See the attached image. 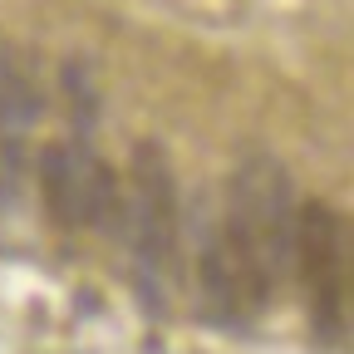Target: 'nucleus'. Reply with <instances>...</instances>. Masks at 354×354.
<instances>
[{
    "label": "nucleus",
    "mask_w": 354,
    "mask_h": 354,
    "mask_svg": "<svg viewBox=\"0 0 354 354\" xmlns=\"http://www.w3.org/2000/svg\"><path fill=\"white\" fill-rule=\"evenodd\" d=\"M295 212L300 207H295L290 172L276 158L256 153L232 172L221 236H227V251L236 261L251 310L271 305V295L281 290L290 261H295Z\"/></svg>",
    "instance_id": "f257e3e1"
},
{
    "label": "nucleus",
    "mask_w": 354,
    "mask_h": 354,
    "mask_svg": "<svg viewBox=\"0 0 354 354\" xmlns=\"http://www.w3.org/2000/svg\"><path fill=\"white\" fill-rule=\"evenodd\" d=\"M128 246H133V276L138 300L162 315V290L177 261V177L162 143L133 148V197H128Z\"/></svg>",
    "instance_id": "f03ea898"
},
{
    "label": "nucleus",
    "mask_w": 354,
    "mask_h": 354,
    "mask_svg": "<svg viewBox=\"0 0 354 354\" xmlns=\"http://www.w3.org/2000/svg\"><path fill=\"white\" fill-rule=\"evenodd\" d=\"M88 162L94 148L84 138H64L50 143L39 153V192H44V212H50L55 227L74 232L84 227V192H88Z\"/></svg>",
    "instance_id": "39448f33"
},
{
    "label": "nucleus",
    "mask_w": 354,
    "mask_h": 354,
    "mask_svg": "<svg viewBox=\"0 0 354 354\" xmlns=\"http://www.w3.org/2000/svg\"><path fill=\"white\" fill-rule=\"evenodd\" d=\"M295 256L310 325H315L320 344H335L344 335V232L325 202H305L295 212Z\"/></svg>",
    "instance_id": "7ed1b4c3"
},
{
    "label": "nucleus",
    "mask_w": 354,
    "mask_h": 354,
    "mask_svg": "<svg viewBox=\"0 0 354 354\" xmlns=\"http://www.w3.org/2000/svg\"><path fill=\"white\" fill-rule=\"evenodd\" d=\"M64 99H69V118H74V138L88 143V133H94V118H99V88H94V74H88L84 59H69L64 74Z\"/></svg>",
    "instance_id": "0eeeda50"
},
{
    "label": "nucleus",
    "mask_w": 354,
    "mask_h": 354,
    "mask_svg": "<svg viewBox=\"0 0 354 354\" xmlns=\"http://www.w3.org/2000/svg\"><path fill=\"white\" fill-rule=\"evenodd\" d=\"M202 300H207V315L216 325H241L251 315L246 290H241V276H236V261L227 251L221 227H212L207 241H202Z\"/></svg>",
    "instance_id": "423d86ee"
},
{
    "label": "nucleus",
    "mask_w": 354,
    "mask_h": 354,
    "mask_svg": "<svg viewBox=\"0 0 354 354\" xmlns=\"http://www.w3.org/2000/svg\"><path fill=\"white\" fill-rule=\"evenodd\" d=\"M39 123V84L30 59L0 50V197H15L25 172V143Z\"/></svg>",
    "instance_id": "20e7f679"
}]
</instances>
